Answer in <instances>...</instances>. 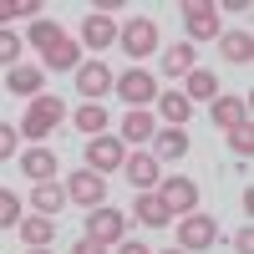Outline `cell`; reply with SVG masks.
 <instances>
[{
    "label": "cell",
    "mask_w": 254,
    "mask_h": 254,
    "mask_svg": "<svg viewBox=\"0 0 254 254\" xmlns=\"http://www.w3.org/2000/svg\"><path fill=\"white\" fill-rule=\"evenodd\" d=\"M31 254H46V249H31Z\"/></svg>",
    "instance_id": "8d00e7d4"
},
{
    "label": "cell",
    "mask_w": 254,
    "mask_h": 254,
    "mask_svg": "<svg viewBox=\"0 0 254 254\" xmlns=\"http://www.w3.org/2000/svg\"><path fill=\"white\" fill-rule=\"evenodd\" d=\"M219 41H224V61H234V66L254 61V36L249 31H219Z\"/></svg>",
    "instance_id": "2e32d148"
},
{
    "label": "cell",
    "mask_w": 254,
    "mask_h": 254,
    "mask_svg": "<svg viewBox=\"0 0 254 254\" xmlns=\"http://www.w3.org/2000/svg\"><path fill=\"white\" fill-rule=\"evenodd\" d=\"M188 153V132H178V127H168V132H153V158L158 163H173Z\"/></svg>",
    "instance_id": "ac0fdd59"
},
{
    "label": "cell",
    "mask_w": 254,
    "mask_h": 254,
    "mask_svg": "<svg viewBox=\"0 0 254 254\" xmlns=\"http://www.w3.org/2000/svg\"><path fill=\"white\" fill-rule=\"evenodd\" d=\"M234 249H239V254H254V229H239V234H234Z\"/></svg>",
    "instance_id": "836d02e7"
},
{
    "label": "cell",
    "mask_w": 254,
    "mask_h": 254,
    "mask_svg": "<svg viewBox=\"0 0 254 254\" xmlns=\"http://www.w3.org/2000/svg\"><path fill=\"white\" fill-rule=\"evenodd\" d=\"M122 254H153L147 244H137V239H122Z\"/></svg>",
    "instance_id": "e575fe53"
},
{
    "label": "cell",
    "mask_w": 254,
    "mask_h": 254,
    "mask_svg": "<svg viewBox=\"0 0 254 254\" xmlns=\"http://www.w3.org/2000/svg\"><path fill=\"white\" fill-rule=\"evenodd\" d=\"M87 168H92V173H117V168H122V137H112V132L92 137L87 142Z\"/></svg>",
    "instance_id": "ba28073f"
},
{
    "label": "cell",
    "mask_w": 254,
    "mask_h": 254,
    "mask_svg": "<svg viewBox=\"0 0 254 254\" xmlns=\"http://www.w3.org/2000/svg\"><path fill=\"white\" fill-rule=\"evenodd\" d=\"M66 198L81 203V208H102V198H107V178L92 173V168H87V173H71L66 178Z\"/></svg>",
    "instance_id": "3957f363"
},
{
    "label": "cell",
    "mask_w": 254,
    "mask_h": 254,
    "mask_svg": "<svg viewBox=\"0 0 254 254\" xmlns=\"http://www.w3.org/2000/svg\"><path fill=\"white\" fill-rule=\"evenodd\" d=\"M158 168H163V163H158L153 153H132V158H122V173H127V183H137L142 193L158 183Z\"/></svg>",
    "instance_id": "7c38bea8"
},
{
    "label": "cell",
    "mask_w": 254,
    "mask_h": 254,
    "mask_svg": "<svg viewBox=\"0 0 254 254\" xmlns=\"http://www.w3.org/2000/svg\"><path fill=\"white\" fill-rule=\"evenodd\" d=\"M76 92L87 97V102L107 97V92H112V71L102 66V61H87V66H76Z\"/></svg>",
    "instance_id": "30bf717a"
},
{
    "label": "cell",
    "mask_w": 254,
    "mask_h": 254,
    "mask_svg": "<svg viewBox=\"0 0 254 254\" xmlns=\"http://www.w3.org/2000/svg\"><path fill=\"white\" fill-rule=\"evenodd\" d=\"M183 81H188V92H183L188 102H214V97H219V76H214V71H198V66H193Z\"/></svg>",
    "instance_id": "cb8c5ba5"
},
{
    "label": "cell",
    "mask_w": 254,
    "mask_h": 254,
    "mask_svg": "<svg viewBox=\"0 0 254 254\" xmlns=\"http://www.w3.org/2000/svg\"><path fill=\"white\" fill-rule=\"evenodd\" d=\"M76 132L102 137V132H107V107H102V102H81V107H76Z\"/></svg>",
    "instance_id": "7402d4cb"
},
{
    "label": "cell",
    "mask_w": 254,
    "mask_h": 254,
    "mask_svg": "<svg viewBox=\"0 0 254 254\" xmlns=\"http://www.w3.org/2000/svg\"><path fill=\"white\" fill-rule=\"evenodd\" d=\"M71 254H107V244H97V239H76Z\"/></svg>",
    "instance_id": "d6a6232c"
},
{
    "label": "cell",
    "mask_w": 254,
    "mask_h": 254,
    "mask_svg": "<svg viewBox=\"0 0 254 254\" xmlns=\"http://www.w3.org/2000/svg\"><path fill=\"white\" fill-rule=\"evenodd\" d=\"M41 66H46V71H76V66H81V41L61 36L56 46H51L46 56H41Z\"/></svg>",
    "instance_id": "8fae6325"
},
{
    "label": "cell",
    "mask_w": 254,
    "mask_h": 254,
    "mask_svg": "<svg viewBox=\"0 0 254 254\" xmlns=\"http://www.w3.org/2000/svg\"><path fill=\"white\" fill-rule=\"evenodd\" d=\"M36 10H41V0H0V26H10L20 15H36Z\"/></svg>",
    "instance_id": "83f0119b"
},
{
    "label": "cell",
    "mask_w": 254,
    "mask_h": 254,
    "mask_svg": "<svg viewBox=\"0 0 254 254\" xmlns=\"http://www.w3.org/2000/svg\"><path fill=\"white\" fill-rule=\"evenodd\" d=\"M214 122L224 127V132L249 127V102H244V97H214Z\"/></svg>",
    "instance_id": "4fadbf2b"
},
{
    "label": "cell",
    "mask_w": 254,
    "mask_h": 254,
    "mask_svg": "<svg viewBox=\"0 0 254 254\" xmlns=\"http://www.w3.org/2000/svg\"><path fill=\"white\" fill-rule=\"evenodd\" d=\"M81 41H87L92 51L112 46V41H117V26H112V15H87V26H81Z\"/></svg>",
    "instance_id": "d6986e66"
},
{
    "label": "cell",
    "mask_w": 254,
    "mask_h": 254,
    "mask_svg": "<svg viewBox=\"0 0 254 254\" xmlns=\"http://www.w3.org/2000/svg\"><path fill=\"white\" fill-rule=\"evenodd\" d=\"M229 147H234L239 158H249L254 153V132H249V127H234V132H229Z\"/></svg>",
    "instance_id": "f546056e"
},
{
    "label": "cell",
    "mask_w": 254,
    "mask_h": 254,
    "mask_svg": "<svg viewBox=\"0 0 254 254\" xmlns=\"http://www.w3.org/2000/svg\"><path fill=\"white\" fill-rule=\"evenodd\" d=\"M5 92H15V97H36V92H46V76H41V66H10Z\"/></svg>",
    "instance_id": "9a60e30c"
},
{
    "label": "cell",
    "mask_w": 254,
    "mask_h": 254,
    "mask_svg": "<svg viewBox=\"0 0 254 254\" xmlns=\"http://www.w3.org/2000/svg\"><path fill=\"white\" fill-rule=\"evenodd\" d=\"M10 224H20V198L10 188H0V229H10Z\"/></svg>",
    "instance_id": "f1b7e54d"
},
{
    "label": "cell",
    "mask_w": 254,
    "mask_h": 254,
    "mask_svg": "<svg viewBox=\"0 0 254 254\" xmlns=\"http://www.w3.org/2000/svg\"><path fill=\"white\" fill-rule=\"evenodd\" d=\"M193 71V46L188 41H178V46L163 51V76H188Z\"/></svg>",
    "instance_id": "d4e9b609"
},
{
    "label": "cell",
    "mask_w": 254,
    "mask_h": 254,
    "mask_svg": "<svg viewBox=\"0 0 254 254\" xmlns=\"http://www.w3.org/2000/svg\"><path fill=\"white\" fill-rule=\"evenodd\" d=\"M158 102H163V117L173 122V127H183V122H188V112H193V102H188L183 92H158Z\"/></svg>",
    "instance_id": "4316f807"
},
{
    "label": "cell",
    "mask_w": 254,
    "mask_h": 254,
    "mask_svg": "<svg viewBox=\"0 0 254 254\" xmlns=\"http://www.w3.org/2000/svg\"><path fill=\"white\" fill-rule=\"evenodd\" d=\"M112 87L122 92V102H127V107H147V102H153L158 97V76L153 71H122V81H112Z\"/></svg>",
    "instance_id": "8992f818"
},
{
    "label": "cell",
    "mask_w": 254,
    "mask_h": 254,
    "mask_svg": "<svg viewBox=\"0 0 254 254\" xmlns=\"http://www.w3.org/2000/svg\"><path fill=\"white\" fill-rule=\"evenodd\" d=\"M183 26H188V36L193 41H214L219 36V10L214 5H203V0H183Z\"/></svg>",
    "instance_id": "52a82bcc"
},
{
    "label": "cell",
    "mask_w": 254,
    "mask_h": 254,
    "mask_svg": "<svg viewBox=\"0 0 254 254\" xmlns=\"http://www.w3.org/2000/svg\"><path fill=\"white\" fill-rule=\"evenodd\" d=\"M61 36H66V31H61V26H56V20H46V15H36V20H31V31H26V41H31V46H36L41 56H46V51L56 46V41H61Z\"/></svg>",
    "instance_id": "603a6c76"
},
{
    "label": "cell",
    "mask_w": 254,
    "mask_h": 254,
    "mask_svg": "<svg viewBox=\"0 0 254 254\" xmlns=\"http://www.w3.org/2000/svg\"><path fill=\"white\" fill-rule=\"evenodd\" d=\"M61 117H66V102H61L56 92H41V97H31V107H26V117H20V132L41 142V137H46L51 127L61 122Z\"/></svg>",
    "instance_id": "6da1fadb"
},
{
    "label": "cell",
    "mask_w": 254,
    "mask_h": 254,
    "mask_svg": "<svg viewBox=\"0 0 254 254\" xmlns=\"http://www.w3.org/2000/svg\"><path fill=\"white\" fill-rule=\"evenodd\" d=\"M61 203H66V188H61L56 178H46V183H36L31 188V208H36V214H61Z\"/></svg>",
    "instance_id": "5bb4252c"
},
{
    "label": "cell",
    "mask_w": 254,
    "mask_h": 254,
    "mask_svg": "<svg viewBox=\"0 0 254 254\" xmlns=\"http://www.w3.org/2000/svg\"><path fill=\"white\" fill-rule=\"evenodd\" d=\"M153 132H158L153 112H127V117H122V137H127V142H153Z\"/></svg>",
    "instance_id": "484cf974"
},
{
    "label": "cell",
    "mask_w": 254,
    "mask_h": 254,
    "mask_svg": "<svg viewBox=\"0 0 254 254\" xmlns=\"http://www.w3.org/2000/svg\"><path fill=\"white\" fill-rule=\"evenodd\" d=\"M15 229H20V239H26L31 249H46V244H51V234H56V224H51L46 214H31V219H20Z\"/></svg>",
    "instance_id": "ffe728a7"
},
{
    "label": "cell",
    "mask_w": 254,
    "mask_h": 254,
    "mask_svg": "<svg viewBox=\"0 0 254 254\" xmlns=\"http://www.w3.org/2000/svg\"><path fill=\"white\" fill-rule=\"evenodd\" d=\"M15 137H20L15 127H10V122H0V163H5V158L15 153Z\"/></svg>",
    "instance_id": "1f68e13d"
},
{
    "label": "cell",
    "mask_w": 254,
    "mask_h": 254,
    "mask_svg": "<svg viewBox=\"0 0 254 254\" xmlns=\"http://www.w3.org/2000/svg\"><path fill=\"white\" fill-rule=\"evenodd\" d=\"M214 239H219V224L208 219V214H188L178 224V249H208Z\"/></svg>",
    "instance_id": "9c48e42d"
},
{
    "label": "cell",
    "mask_w": 254,
    "mask_h": 254,
    "mask_svg": "<svg viewBox=\"0 0 254 254\" xmlns=\"http://www.w3.org/2000/svg\"><path fill=\"white\" fill-rule=\"evenodd\" d=\"M20 173H26L31 183H46L56 173V153H51V147H31V153L20 158Z\"/></svg>",
    "instance_id": "e0dca14e"
},
{
    "label": "cell",
    "mask_w": 254,
    "mask_h": 254,
    "mask_svg": "<svg viewBox=\"0 0 254 254\" xmlns=\"http://www.w3.org/2000/svg\"><path fill=\"white\" fill-rule=\"evenodd\" d=\"M15 56H20V41L10 31H0V66H15Z\"/></svg>",
    "instance_id": "4dcf8cb0"
},
{
    "label": "cell",
    "mask_w": 254,
    "mask_h": 254,
    "mask_svg": "<svg viewBox=\"0 0 254 254\" xmlns=\"http://www.w3.org/2000/svg\"><path fill=\"white\" fill-rule=\"evenodd\" d=\"M122 234H127V214H117V208H92V214H87V239L122 244Z\"/></svg>",
    "instance_id": "277c9868"
},
{
    "label": "cell",
    "mask_w": 254,
    "mask_h": 254,
    "mask_svg": "<svg viewBox=\"0 0 254 254\" xmlns=\"http://www.w3.org/2000/svg\"><path fill=\"white\" fill-rule=\"evenodd\" d=\"M163 208L168 214H198V183L193 178H163Z\"/></svg>",
    "instance_id": "5b68a950"
},
{
    "label": "cell",
    "mask_w": 254,
    "mask_h": 254,
    "mask_svg": "<svg viewBox=\"0 0 254 254\" xmlns=\"http://www.w3.org/2000/svg\"><path fill=\"white\" fill-rule=\"evenodd\" d=\"M132 219H137V224H147V229H163L173 214L163 208V198H158V193H142V198L132 203Z\"/></svg>",
    "instance_id": "44dd1931"
},
{
    "label": "cell",
    "mask_w": 254,
    "mask_h": 254,
    "mask_svg": "<svg viewBox=\"0 0 254 254\" xmlns=\"http://www.w3.org/2000/svg\"><path fill=\"white\" fill-rule=\"evenodd\" d=\"M168 254H188V249H168Z\"/></svg>",
    "instance_id": "d590c367"
},
{
    "label": "cell",
    "mask_w": 254,
    "mask_h": 254,
    "mask_svg": "<svg viewBox=\"0 0 254 254\" xmlns=\"http://www.w3.org/2000/svg\"><path fill=\"white\" fill-rule=\"evenodd\" d=\"M122 51L127 56H153L158 51V26H153V20H147V15H132V20H127V26H122Z\"/></svg>",
    "instance_id": "7a4b0ae2"
}]
</instances>
